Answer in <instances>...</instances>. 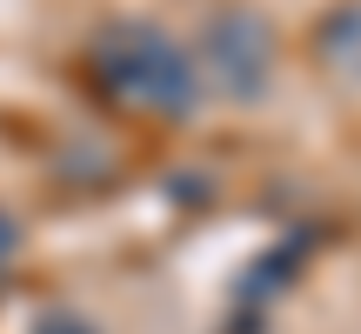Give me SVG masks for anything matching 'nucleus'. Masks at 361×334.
Returning a JSON list of instances; mask_svg holds the SVG:
<instances>
[{
	"mask_svg": "<svg viewBox=\"0 0 361 334\" xmlns=\"http://www.w3.org/2000/svg\"><path fill=\"white\" fill-rule=\"evenodd\" d=\"M7 247H13V228H7V221H0V261H7Z\"/></svg>",
	"mask_w": 361,
	"mask_h": 334,
	"instance_id": "obj_3",
	"label": "nucleus"
},
{
	"mask_svg": "<svg viewBox=\"0 0 361 334\" xmlns=\"http://www.w3.org/2000/svg\"><path fill=\"white\" fill-rule=\"evenodd\" d=\"M207 54H214V67L234 80V94H255L261 67H268V54H274V40H268V27H261L255 13H228V20L207 27Z\"/></svg>",
	"mask_w": 361,
	"mask_h": 334,
	"instance_id": "obj_2",
	"label": "nucleus"
},
{
	"mask_svg": "<svg viewBox=\"0 0 361 334\" xmlns=\"http://www.w3.org/2000/svg\"><path fill=\"white\" fill-rule=\"evenodd\" d=\"M94 61H101L107 87L128 94V101H141V107H168V114H188L194 107L188 61H180V47H168L154 27H107L101 47H94Z\"/></svg>",
	"mask_w": 361,
	"mask_h": 334,
	"instance_id": "obj_1",
	"label": "nucleus"
}]
</instances>
